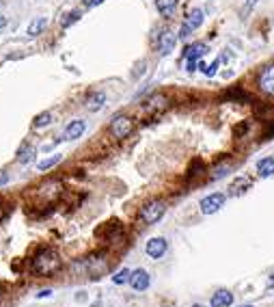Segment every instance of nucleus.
I'll list each match as a JSON object with an SVG mask.
<instances>
[{
    "label": "nucleus",
    "instance_id": "obj_1",
    "mask_svg": "<svg viewBox=\"0 0 274 307\" xmlns=\"http://www.w3.org/2000/svg\"><path fill=\"white\" fill-rule=\"evenodd\" d=\"M61 268V257H58L54 251H43L32 260V271L37 275H46V277H52V273H56Z\"/></svg>",
    "mask_w": 274,
    "mask_h": 307
},
{
    "label": "nucleus",
    "instance_id": "obj_2",
    "mask_svg": "<svg viewBox=\"0 0 274 307\" xmlns=\"http://www.w3.org/2000/svg\"><path fill=\"white\" fill-rule=\"evenodd\" d=\"M255 87L261 95L274 97V63H266L264 67L257 69L255 74Z\"/></svg>",
    "mask_w": 274,
    "mask_h": 307
},
{
    "label": "nucleus",
    "instance_id": "obj_3",
    "mask_svg": "<svg viewBox=\"0 0 274 307\" xmlns=\"http://www.w3.org/2000/svg\"><path fill=\"white\" fill-rule=\"evenodd\" d=\"M164 212H166V204H164L162 199H156V201H149V204H145L140 208L138 218L142 223H147V225H153V223H158L164 216Z\"/></svg>",
    "mask_w": 274,
    "mask_h": 307
},
{
    "label": "nucleus",
    "instance_id": "obj_4",
    "mask_svg": "<svg viewBox=\"0 0 274 307\" xmlns=\"http://www.w3.org/2000/svg\"><path fill=\"white\" fill-rule=\"evenodd\" d=\"M203 20H205V13L201 9H192L188 15H186V20H184V24H182V29H179V39H186V37L190 35L192 31L196 29H201V24H203Z\"/></svg>",
    "mask_w": 274,
    "mask_h": 307
},
{
    "label": "nucleus",
    "instance_id": "obj_5",
    "mask_svg": "<svg viewBox=\"0 0 274 307\" xmlns=\"http://www.w3.org/2000/svg\"><path fill=\"white\" fill-rule=\"evenodd\" d=\"M132 130H134V122L128 115H117L110 122V134L114 139H125V136L132 134Z\"/></svg>",
    "mask_w": 274,
    "mask_h": 307
},
{
    "label": "nucleus",
    "instance_id": "obj_6",
    "mask_svg": "<svg viewBox=\"0 0 274 307\" xmlns=\"http://www.w3.org/2000/svg\"><path fill=\"white\" fill-rule=\"evenodd\" d=\"M224 201H227V195L224 193H212L201 199V212L203 215H214V212H218L220 208L224 206Z\"/></svg>",
    "mask_w": 274,
    "mask_h": 307
},
{
    "label": "nucleus",
    "instance_id": "obj_7",
    "mask_svg": "<svg viewBox=\"0 0 274 307\" xmlns=\"http://www.w3.org/2000/svg\"><path fill=\"white\" fill-rule=\"evenodd\" d=\"M177 39H179V37L175 35L173 31H168V29L162 31L160 35H158V52H160L162 57H164V54H171L175 50V43H177Z\"/></svg>",
    "mask_w": 274,
    "mask_h": 307
},
{
    "label": "nucleus",
    "instance_id": "obj_8",
    "mask_svg": "<svg viewBox=\"0 0 274 307\" xmlns=\"http://www.w3.org/2000/svg\"><path fill=\"white\" fill-rule=\"evenodd\" d=\"M149 283H151V277L145 268H136V271H132V277H130V286H132V290H136V292H145V290L149 288Z\"/></svg>",
    "mask_w": 274,
    "mask_h": 307
},
{
    "label": "nucleus",
    "instance_id": "obj_9",
    "mask_svg": "<svg viewBox=\"0 0 274 307\" xmlns=\"http://www.w3.org/2000/svg\"><path fill=\"white\" fill-rule=\"evenodd\" d=\"M166 249H168V243H166V238H162V236L151 238L149 243H147V246H145L147 255L153 257V260H160V257L166 253Z\"/></svg>",
    "mask_w": 274,
    "mask_h": 307
},
{
    "label": "nucleus",
    "instance_id": "obj_10",
    "mask_svg": "<svg viewBox=\"0 0 274 307\" xmlns=\"http://www.w3.org/2000/svg\"><path fill=\"white\" fill-rule=\"evenodd\" d=\"M207 50H210V48H207L205 43H201V41L190 43V46L184 48V59H186V61H199V59L203 57Z\"/></svg>",
    "mask_w": 274,
    "mask_h": 307
},
{
    "label": "nucleus",
    "instance_id": "obj_11",
    "mask_svg": "<svg viewBox=\"0 0 274 307\" xmlns=\"http://www.w3.org/2000/svg\"><path fill=\"white\" fill-rule=\"evenodd\" d=\"M177 4H179V0H156V9H158V13H160L164 20L175 18Z\"/></svg>",
    "mask_w": 274,
    "mask_h": 307
},
{
    "label": "nucleus",
    "instance_id": "obj_12",
    "mask_svg": "<svg viewBox=\"0 0 274 307\" xmlns=\"http://www.w3.org/2000/svg\"><path fill=\"white\" fill-rule=\"evenodd\" d=\"M86 130V123L82 122V119H74V122L67 123V128H65V139L74 141V139H80L82 134H84Z\"/></svg>",
    "mask_w": 274,
    "mask_h": 307
},
{
    "label": "nucleus",
    "instance_id": "obj_13",
    "mask_svg": "<svg viewBox=\"0 0 274 307\" xmlns=\"http://www.w3.org/2000/svg\"><path fill=\"white\" fill-rule=\"evenodd\" d=\"M233 303V294L229 292V290H218V292H214V297L210 301L212 307H229Z\"/></svg>",
    "mask_w": 274,
    "mask_h": 307
},
{
    "label": "nucleus",
    "instance_id": "obj_14",
    "mask_svg": "<svg viewBox=\"0 0 274 307\" xmlns=\"http://www.w3.org/2000/svg\"><path fill=\"white\" fill-rule=\"evenodd\" d=\"M104 104H106V93H104V91H95V93H91V95L86 97L84 106L89 108L91 113H95V111H100Z\"/></svg>",
    "mask_w": 274,
    "mask_h": 307
},
{
    "label": "nucleus",
    "instance_id": "obj_15",
    "mask_svg": "<svg viewBox=\"0 0 274 307\" xmlns=\"http://www.w3.org/2000/svg\"><path fill=\"white\" fill-rule=\"evenodd\" d=\"M257 173H259L261 178H270V175H274V158L272 156L261 158V160L257 162Z\"/></svg>",
    "mask_w": 274,
    "mask_h": 307
},
{
    "label": "nucleus",
    "instance_id": "obj_16",
    "mask_svg": "<svg viewBox=\"0 0 274 307\" xmlns=\"http://www.w3.org/2000/svg\"><path fill=\"white\" fill-rule=\"evenodd\" d=\"M168 106V100L164 95H151L149 100L145 102V111H162V108Z\"/></svg>",
    "mask_w": 274,
    "mask_h": 307
},
{
    "label": "nucleus",
    "instance_id": "obj_17",
    "mask_svg": "<svg viewBox=\"0 0 274 307\" xmlns=\"http://www.w3.org/2000/svg\"><path fill=\"white\" fill-rule=\"evenodd\" d=\"M224 97H229V100H238V102H244V100H246V104L253 100V97L248 95V91L244 89V87H233V89H229L227 93H224Z\"/></svg>",
    "mask_w": 274,
    "mask_h": 307
},
{
    "label": "nucleus",
    "instance_id": "obj_18",
    "mask_svg": "<svg viewBox=\"0 0 274 307\" xmlns=\"http://www.w3.org/2000/svg\"><path fill=\"white\" fill-rule=\"evenodd\" d=\"M35 160V147L32 145H22L18 152V162L20 164H30Z\"/></svg>",
    "mask_w": 274,
    "mask_h": 307
},
{
    "label": "nucleus",
    "instance_id": "obj_19",
    "mask_svg": "<svg viewBox=\"0 0 274 307\" xmlns=\"http://www.w3.org/2000/svg\"><path fill=\"white\" fill-rule=\"evenodd\" d=\"M46 26H48V20H46V18H37V20H32L30 24H28V35H30V37L41 35V32L46 31Z\"/></svg>",
    "mask_w": 274,
    "mask_h": 307
},
{
    "label": "nucleus",
    "instance_id": "obj_20",
    "mask_svg": "<svg viewBox=\"0 0 274 307\" xmlns=\"http://www.w3.org/2000/svg\"><path fill=\"white\" fill-rule=\"evenodd\" d=\"M250 186V180L248 178H238L235 182L231 184V190H229V195H242L244 190H248Z\"/></svg>",
    "mask_w": 274,
    "mask_h": 307
},
{
    "label": "nucleus",
    "instance_id": "obj_21",
    "mask_svg": "<svg viewBox=\"0 0 274 307\" xmlns=\"http://www.w3.org/2000/svg\"><path fill=\"white\" fill-rule=\"evenodd\" d=\"M130 277H132V271H128V268H121L119 273H114V275H112V283H117V286H123V283H130Z\"/></svg>",
    "mask_w": 274,
    "mask_h": 307
},
{
    "label": "nucleus",
    "instance_id": "obj_22",
    "mask_svg": "<svg viewBox=\"0 0 274 307\" xmlns=\"http://www.w3.org/2000/svg\"><path fill=\"white\" fill-rule=\"evenodd\" d=\"M61 160H63V156H61V154H58V156H52V158H46L43 162L37 164V169H39V171H48V169H52L54 164H58Z\"/></svg>",
    "mask_w": 274,
    "mask_h": 307
},
{
    "label": "nucleus",
    "instance_id": "obj_23",
    "mask_svg": "<svg viewBox=\"0 0 274 307\" xmlns=\"http://www.w3.org/2000/svg\"><path fill=\"white\" fill-rule=\"evenodd\" d=\"M52 122V115L50 113H39L35 117V122H32V125H35V128H43V125H48Z\"/></svg>",
    "mask_w": 274,
    "mask_h": 307
},
{
    "label": "nucleus",
    "instance_id": "obj_24",
    "mask_svg": "<svg viewBox=\"0 0 274 307\" xmlns=\"http://www.w3.org/2000/svg\"><path fill=\"white\" fill-rule=\"evenodd\" d=\"M229 171H231V164H220V167H216V169H214V173L210 175V178L212 180H220V178H224V175H227Z\"/></svg>",
    "mask_w": 274,
    "mask_h": 307
},
{
    "label": "nucleus",
    "instance_id": "obj_25",
    "mask_svg": "<svg viewBox=\"0 0 274 307\" xmlns=\"http://www.w3.org/2000/svg\"><path fill=\"white\" fill-rule=\"evenodd\" d=\"M218 65H220V61H214L212 65H205V63H199V67H201V72H203L205 76H210V78H212V76H214V74H216V69H218Z\"/></svg>",
    "mask_w": 274,
    "mask_h": 307
},
{
    "label": "nucleus",
    "instance_id": "obj_26",
    "mask_svg": "<svg viewBox=\"0 0 274 307\" xmlns=\"http://www.w3.org/2000/svg\"><path fill=\"white\" fill-rule=\"evenodd\" d=\"M76 20H80V11H71V13L67 15V18L61 20V24H63V26H69V24H74Z\"/></svg>",
    "mask_w": 274,
    "mask_h": 307
},
{
    "label": "nucleus",
    "instance_id": "obj_27",
    "mask_svg": "<svg viewBox=\"0 0 274 307\" xmlns=\"http://www.w3.org/2000/svg\"><path fill=\"white\" fill-rule=\"evenodd\" d=\"M270 125H268V130L264 132V141H270V139H274V119H270V122H268Z\"/></svg>",
    "mask_w": 274,
    "mask_h": 307
},
{
    "label": "nucleus",
    "instance_id": "obj_28",
    "mask_svg": "<svg viewBox=\"0 0 274 307\" xmlns=\"http://www.w3.org/2000/svg\"><path fill=\"white\" fill-rule=\"evenodd\" d=\"M257 2H259V0H246V2H244V9H242V13H250V11H253V9L257 7Z\"/></svg>",
    "mask_w": 274,
    "mask_h": 307
},
{
    "label": "nucleus",
    "instance_id": "obj_29",
    "mask_svg": "<svg viewBox=\"0 0 274 307\" xmlns=\"http://www.w3.org/2000/svg\"><path fill=\"white\" fill-rule=\"evenodd\" d=\"M9 182V171H4V169H0V186H4Z\"/></svg>",
    "mask_w": 274,
    "mask_h": 307
},
{
    "label": "nucleus",
    "instance_id": "obj_30",
    "mask_svg": "<svg viewBox=\"0 0 274 307\" xmlns=\"http://www.w3.org/2000/svg\"><path fill=\"white\" fill-rule=\"evenodd\" d=\"M196 65H199V61H188V67H186V72H188V74L196 72Z\"/></svg>",
    "mask_w": 274,
    "mask_h": 307
},
{
    "label": "nucleus",
    "instance_id": "obj_31",
    "mask_svg": "<svg viewBox=\"0 0 274 307\" xmlns=\"http://www.w3.org/2000/svg\"><path fill=\"white\" fill-rule=\"evenodd\" d=\"M104 0H84V4L86 7H97V4H102Z\"/></svg>",
    "mask_w": 274,
    "mask_h": 307
},
{
    "label": "nucleus",
    "instance_id": "obj_32",
    "mask_svg": "<svg viewBox=\"0 0 274 307\" xmlns=\"http://www.w3.org/2000/svg\"><path fill=\"white\" fill-rule=\"evenodd\" d=\"M43 297H52V290H41V292L37 294V299H43Z\"/></svg>",
    "mask_w": 274,
    "mask_h": 307
},
{
    "label": "nucleus",
    "instance_id": "obj_33",
    "mask_svg": "<svg viewBox=\"0 0 274 307\" xmlns=\"http://www.w3.org/2000/svg\"><path fill=\"white\" fill-rule=\"evenodd\" d=\"M4 24H7V20H4V15H0V29H2Z\"/></svg>",
    "mask_w": 274,
    "mask_h": 307
},
{
    "label": "nucleus",
    "instance_id": "obj_34",
    "mask_svg": "<svg viewBox=\"0 0 274 307\" xmlns=\"http://www.w3.org/2000/svg\"><path fill=\"white\" fill-rule=\"evenodd\" d=\"M268 288H274V275L270 277V281H268Z\"/></svg>",
    "mask_w": 274,
    "mask_h": 307
},
{
    "label": "nucleus",
    "instance_id": "obj_35",
    "mask_svg": "<svg viewBox=\"0 0 274 307\" xmlns=\"http://www.w3.org/2000/svg\"><path fill=\"white\" fill-rule=\"evenodd\" d=\"M192 307H205V305H199V303H196V305H192Z\"/></svg>",
    "mask_w": 274,
    "mask_h": 307
},
{
    "label": "nucleus",
    "instance_id": "obj_36",
    "mask_svg": "<svg viewBox=\"0 0 274 307\" xmlns=\"http://www.w3.org/2000/svg\"><path fill=\"white\" fill-rule=\"evenodd\" d=\"M0 218H2V208H0Z\"/></svg>",
    "mask_w": 274,
    "mask_h": 307
},
{
    "label": "nucleus",
    "instance_id": "obj_37",
    "mask_svg": "<svg viewBox=\"0 0 274 307\" xmlns=\"http://www.w3.org/2000/svg\"><path fill=\"white\" fill-rule=\"evenodd\" d=\"M242 307H253V305H242Z\"/></svg>",
    "mask_w": 274,
    "mask_h": 307
},
{
    "label": "nucleus",
    "instance_id": "obj_38",
    "mask_svg": "<svg viewBox=\"0 0 274 307\" xmlns=\"http://www.w3.org/2000/svg\"><path fill=\"white\" fill-rule=\"evenodd\" d=\"M0 299H2V294H0Z\"/></svg>",
    "mask_w": 274,
    "mask_h": 307
}]
</instances>
